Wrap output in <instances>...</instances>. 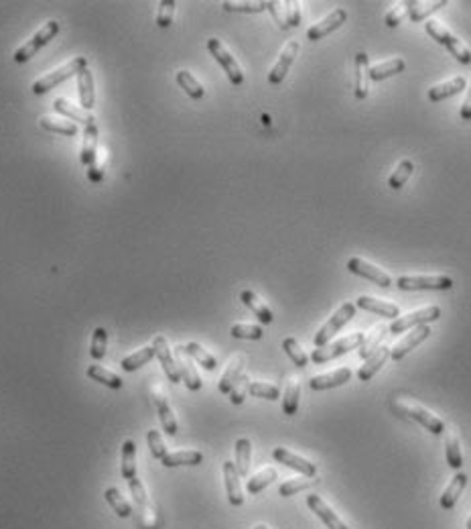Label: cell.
<instances>
[{"instance_id": "cell-1", "label": "cell", "mask_w": 471, "mask_h": 529, "mask_svg": "<svg viewBox=\"0 0 471 529\" xmlns=\"http://www.w3.org/2000/svg\"><path fill=\"white\" fill-rule=\"evenodd\" d=\"M424 31L439 45L447 49L453 57H457L459 64H465V66L471 64V49L468 45H463V41L457 35H453L445 24H441L439 21H424Z\"/></svg>"}, {"instance_id": "cell-2", "label": "cell", "mask_w": 471, "mask_h": 529, "mask_svg": "<svg viewBox=\"0 0 471 529\" xmlns=\"http://www.w3.org/2000/svg\"><path fill=\"white\" fill-rule=\"evenodd\" d=\"M392 408L396 409L404 417L415 419L417 424H421L426 432H431L433 435H441L445 433V424L441 422V417H437L435 413H431L428 409H424L423 405L410 401V399H396L392 401Z\"/></svg>"}, {"instance_id": "cell-3", "label": "cell", "mask_w": 471, "mask_h": 529, "mask_svg": "<svg viewBox=\"0 0 471 529\" xmlns=\"http://www.w3.org/2000/svg\"><path fill=\"white\" fill-rule=\"evenodd\" d=\"M86 66H88V59H86V57H73L65 66H61V68L53 70L51 73H45L43 77H39V80L33 84V94H37V96L45 94L49 90H53L55 86H59L61 82L70 80L71 75H77L82 70H86Z\"/></svg>"}, {"instance_id": "cell-4", "label": "cell", "mask_w": 471, "mask_h": 529, "mask_svg": "<svg viewBox=\"0 0 471 529\" xmlns=\"http://www.w3.org/2000/svg\"><path fill=\"white\" fill-rule=\"evenodd\" d=\"M59 31H61V24L57 23V21H49L47 24H43V27L33 35V39H31L29 43H24L23 47H19L15 51L13 59H15L17 64H26L29 59H33L41 49L45 47L49 41H53V39L59 35Z\"/></svg>"}, {"instance_id": "cell-5", "label": "cell", "mask_w": 471, "mask_h": 529, "mask_svg": "<svg viewBox=\"0 0 471 529\" xmlns=\"http://www.w3.org/2000/svg\"><path fill=\"white\" fill-rule=\"evenodd\" d=\"M364 338H366V334L355 332L350 336H343L341 340H335L331 344H325L321 348H315L311 352V361L317 362V364H323V362H330L333 359H337V357H341V355H346V352H350V350H357L362 346Z\"/></svg>"}, {"instance_id": "cell-6", "label": "cell", "mask_w": 471, "mask_h": 529, "mask_svg": "<svg viewBox=\"0 0 471 529\" xmlns=\"http://www.w3.org/2000/svg\"><path fill=\"white\" fill-rule=\"evenodd\" d=\"M441 318V308L439 306H426V308H421L417 312L406 313V315H399L396 320H392V324L388 326V332L390 334H402L410 328H417V326H423V324H431V322H437Z\"/></svg>"}, {"instance_id": "cell-7", "label": "cell", "mask_w": 471, "mask_h": 529, "mask_svg": "<svg viewBox=\"0 0 471 529\" xmlns=\"http://www.w3.org/2000/svg\"><path fill=\"white\" fill-rule=\"evenodd\" d=\"M396 285L402 291H423V289L447 291L453 288V279L449 275H402L396 279Z\"/></svg>"}, {"instance_id": "cell-8", "label": "cell", "mask_w": 471, "mask_h": 529, "mask_svg": "<svg viewBox=\"0 0 471 529\" xmlns=\"http://www.w3.org/2000/svg\"><path fill=\"white\" fill-rule=\"evenodd\" d=\"M353 315H355V304H352V301L343 304V306H341V308L333 313L330 320L321 326V330L315 334V338H313L315 346H317V348H321V346L330 344L331 338L335 336V334H337V332H339V330H341V328H343V326L352 320Z\"/></svg>"}, {"instance_id": "cell-9", "label": "cell", "mask_w": 471, "mask_h": 529, "mask_svg": "<svg viewBox=\"0 0 471 529\" xmlns=\"http://www.w3.org/2000/svg\"><path fill=\"white\" fill-rule=\"evenodd\" d=\"M208 49H210V53L213 55V59L224 68V72L228 73L230 82H232L234 86H242V84H244V73L240 70L238 61L232 57V53L224 47V43H222L219 39L212 37V39L208 41Z\"/></svg>"}, {"instance_id": "cell-10", "label": "cell", "mask_w": 471, "mask_h": 529, "mask_svg": "<svg viewBox=\"0 0 471 529\" xmlns=\"http://www.w3.org/2000/svg\"><path fill=\"white\" fill-rule=\"evenodd\" d=\"M348 269H350V273H353V275L364 277V279L376 283L380 288H390V285H392V277H390L386 271H382L380 267L368 263V261H364V259H360V257L348 259Z\"/></svg>"}, {"instance_id": "cell-11", "label": "cell", "mask_w": 471, "mask_h": 529, "mask_svg": "<svg viewBox=\"0 0 471 529\" xmlns=\"http://www.w3.org/2000/svg\"><path fill=\"white\" fill-rule=\"evenodd\" d=\"M428 336H431V328H428L426 324L412 328L406 336L401 338V340L396 342L394 348H390V359H392V361H402L410 350H415L419 344H423Z\"/></svg>"}, {"instance_id": "cell-12", "label": "cell", "mask_w": 471, "mask_h": 529, "mask_svg": "<svg viewBox=\"0 0 471 529\" xmlns=\"http://www.w3.org/2000/svg\"><path fill=\"white\" fill-rule=\"evenodd\" d=\"M346 21H348V13H346L343 8H335V10H333L331 15H327L323 21L313 24V27L307 31V39H309V41H319V39L327 37L333 31H337Z\"/></svg>"}, {"instance_id": "cell-13", "label": "cell", "mask_w": 471, "mask_h": 529, "mask_svg": "<svg viewBox=\"0 0 471 529\" xmlns=\"http://www.w3.org/2000/svg\"><path fill=\"white\" fill-rule=\"evenodd\" d=\"M297 53H299V43L297 41H288L284 49L281 51V55H279V59H277V64L272 66V70L268 73V82L270 84H281L284 77H286V73L291 70V66L295 64V57H297Z\"/></svg>"}, {"instance_id": "cell-14", "label": "cell", "mask_w": 471, "mask_h": 529, "mask_svg": "<svg viewBox=\"0 0 471 529\" xmlns=\"http://www.w3.org/2000/svg\"><path fill=\"white\" fill-rule=\"evenodd\" d=\"M153 348H155V355H157V359L161 362L163 371H165L167 379H169L171 383H181V375H179L177 362L173 359V355H171V348H169V344H167V338L161 336V334L155 336V340H153Z\"/></svg>"}, {"instance_id": "cell-15", "label": "cell", "mask_w": 471, "mask_h": 529, "mask_svg": "<svg viewBox=\"0 0 471 529\" xmlns=\"http://www.w3.org/2000/svg\"><path fill=\"white\" fill-rule=\"evenodd\" d=\"M175 359H177V368H179L181 381L191 391H199L201 389V377L197 375V371L193 366V361H191V357L187 355L185 346H177L175 348Z\"/></svg>"}, {"instance_id": "cell-16", "label": "cell", "mask_w": 471, "mask_h": 529, "mask_svg": "<svg viewBox=\"0 0 471 529\" xmlns=\"http://www.w3.org/2000/svg\"><path fill=\"white\" fill-rule=\"evenodd\" d=\"M272 458H275L277 462L284 464V466H288V468H293V470L301 472L303 477L315 479V475H317V466H315L313 462H309V460H305V458H301V456H297V454H293V452H288L286 448H275V450H272Z\"/></svg>"}, {"instance_id": "cell-17", "label": "cell", "mask_w": 471, "mask_h": 529, "mask_svg": "<svg viewBox=\"0 0 471 529\" xmlns=\"http://www.w3.org/2000/svg\"><path fill=\"white\" fill-rule=\"evenodd\" d=\"M307 505H309V509L327 526V529H350L337 515H335V511H333L319 495H309V497H307Z\"/></svg>"}, {"instance_id": "cell-18", "label": "cell", "mask_w": 471, "mask_h": 529, "mask_svg": "<svg viewBox=\"0 0 471 529\" xmlns=\"http://www.w3.org/2000/svg\"><path fill=\"white\" fill-rule=\"evenodd\" d=\"M368 82H370V59L364 51L355 53V75H353V94L357 100L368 96Z\"/></svg>"}, {"instance_id": "cell-19", "label": "cell", "mask_w": 471, "mask_h": 529, "mask_svg": "<svg viewBox=\"0 0 471 529\" xmlns=\"http://www.w3.org/2000/svg\"><path fill=\"white\" fill-rule=\"evenodd\" d=\"M355 308H362L366 312L378 313V315H384V318H392V320H396L401 315V308L396 304L376 299V297H370V295H360L355 299Z\"/></svg>"}, {"instance_id": "cell-20", "label": "cell", "mask_w": 471, "mask_h": 529, "mask_svg": "<svg viewBox=\"0 0 471 529\" xmlns=\"http://www.w3.org/2000/svg\"><path fill=\"white\" fill-rule=\"evenodd\" d=\"M350 379H352V371H350L348 366H343V368L331 371V373H325V375L313 377V379L309 381V387H311L313 391H325V389L346 385Z\"/></svg>"}, {"instance_id": "cell-21", "label": "cell", "mask_w": 471, "mask_h": 529, "mask_svg": "<svg viewBox=\"0 0 471 529\" xmlns=\"http://www.w3.org/2000/svg\"><path fill=\"white\" fill-rule=\"evenodd\" d=\"M224 481H226V495H228L230 505H242L244 503V493H242V486H240V475L235 470V464L230 460L224 462Z\"/></svg>"}, {"instance_id": "cell-22", "label": "cell", "mask_w": 471, "mask_h": 529, "mask_svg": "<svg viewBox=\"0 0 471 529\" xmlns=\"http://www.w3.org/2000/svg\"><path fill=\"white\" fill-rule=\"evenodd\" d=\"M468 86V80L463 75H457V77H451L447 82H441V84H435L431 90H428V100L431 102H441V100H447L451 96H457L461 90H465Z\"/></svg>"}, {"instance_id": "cell-23", "label": "cell", "mask_w": 471, "mask_h": 529, "mask_svg": "<svg viewBox=\"0 0 471 529\" xmlns=\"http://www.w3.org/2000/svg\"><path fill=\"white\" fill-rule=\"evenodd\" d=\"M240 299H242V304H244L248 310H252V313L258 318L260 324H272L275 313H272V310L260 299L252 289H244V291L240 293Z\"/></svg>"}, {"instance_id": "cell-24", "label": "cell", "mask_w": 471, "mask_h": 529, "mask_svg": "<svg viewBox=\"0 0 471 529\" xmlns=\"http://www.w3.org/2000/svg\"><path fill=\"white\" fill-rule=\"evenodd\" d=\"M79 161L86 167H92L98 161V126H95V122L84 128V144H82Z\"/></svg>"}, {"instance_id": "cell-25", "label": "cell", "mask_w": 471, "mask_h": 529, "mask_svg": "<svg viewBox=\"0 0 471 529\" xmlns=\"http://www.w3.org/2000/svg\"><path fill=\"white\" fill-rule=\"evenodd\" d=\"M447 6V0H433V2H421V0H406V8H408V17L410 21L419 23V21H428L431 15H435L439 8Z\"/></svg>"}, {"instance_id": "cell-26", "label": "cell", "mask_w": 471, "mask_h": 529, "mask_svg": "<svg viewBox=\"0 0 471 529\" xmlns=\"http://www.w3.org/2000/svg\"><path fill=\"white\" fill-rule=\"evenodd\" d=\"M388 359H390V348H388V346L378 348L376 352H374L370 359H366L364 366H360V371H357V379H360L362 383L370 381V379L376 375L378 371L384 366V362L388 361Z\"/></svg>"}, {"instance_id": "cell-27", "label": "cell", "mask_w": 471, "mask_h": 529, "mask_svg": "<svg viewBox=\"0 0 471 529\" xmlns=\"http://www.w3.org/2000/svg\"><path fill=\"white\" fill-rule=\"evenodd\" d=\"M53 108H55V112H59L61 117L70 119L71 122H82L84 126L95 122L94 117H92L88 110H82V108L73 106L70 100H65V98H57V100L53 102Z\"/></svg>"}, {"instance_id": "cell-28", "label": "cell", "mask_w": 471, "mask_h": 529, "mask_svg": "<svg viewBox=\"0 0 471 529\" xmlns=\"http://www.w3.org/2000/svg\"><path fill=\"white\" fill-rule=\"evenodd\" d=\"M155 405H157V411H159V419H161V426L163 430L169 435H177L179 432V426H177V419H175V413L169 405L167 397L161 393V391H155Z\"/></svg>"}, {"instance_id": "cell-29", "label": "cell", "mask_w": 471, "mask_h": 529, "mask_svg": "<svg viewBox=\"0 0 471 529\" xmlns=\"http://www.w3.org/2000/svg\"><path fill=\"white\" fill-rule=\"evenodd\" d=\"M77 90H79V102L84 106V110H92L95 102V90H94V75L86 68L77 73Z\"/></svg>"}, {"instance_id": "cell-30", "label": "cell", "mask_w": 471, "mask_h": 529, "mask_svg": "<svg viewBox=\"0 0 471 529\" xmlns=\"http://www.w3.org/2000/svg\"><path fill=\"white\" fill-rule=\"evenodd\" d=\"M465 484H468V475L465 472H455V477L451 479V482L447 484V489L443 491V495H441V507L443 509H453L455 503H457V499L461 497V493H463V489H465Z\"/></svg>"}, {"instance_id": "cell-31", "label": "cell", "mask_w": 471, "mask_h": 529, "mask_svg": "<svg viewBox=\"0 0 471 529\" xmlns=\"http://www.w3.org/2000/svg\"><path fill=\"white\" fill-rule=\"evenodd\" d=\"M203 462V454L197 450H179V452H167L165 458L161 460V464L167 468H175V466H197Z\"/></svg>"}, {"instance_id": "cell-32", "label": "cell", "mask_w": 471, "mask_h": 529, "mask_svg": "<svg viewBox=\"0 0 471 529\" xmlns=\"http://www.w3.org/2000/svg\"><path fill=\"white\" fill-rule=\"evenodd\" d=\"M122 479L126 482H130L132 479H137V446L132 440H126L122 444Z\"/></svg>"}, {"instance_id": "cell-33", "label": "cell", "mask_w": 471, "mask_h": 529, "mask_svg": "<svg viewBox=\"0 0 471 529\" xmlns=\"http://www.w3.org/2000/svg\"><path fill=\"white\" fill-rule=\"evenodd\" d=\"M386 336H388V328H386V326H378L372 334H366L364 342H362V346L357 348L360 359H364V361H366V359H370V357L376 352L378 348H382V342L386 340Z\"/></svg>"}, {"instance_id": "cell-34", "label": "cell", "mask_w": 471, "mask_h": 529, "mask_svg": "<svg viewBox=\"0 0 471 529\" xmlns=\"http://www.w3.org/2000/svg\"><path fill=\"white\" fill-rule=\"evenodd\" d=\"M406 64L402 57H394V59H388V61H382V64H376V66H370V80H376V82H382L386 77H392L396 73L404 72Z\"/></svg>"}, {"instance_id": "cell-35", "label": "cell", "mask_w": 471, "mask_h": 529, "mask_svg": "<svg viewBox=\"0 0 471 529\" xmlns=\"http://www.w3.org/2000/svg\"><path fill=\"white\" fill-rule=\"evenodd\" d=\"M244 362L246 359L242 357V355H238L232 359V362L228 364V368H226V373L222 375V379H219V391L222 393H226V395H230V391H232V387L235 385V381L242 377V368H244Z\"/></svg>"}, {"instance_id": "cell-36", "label": "cell", "mask_w": 471, "mask_h": 529, "mask_svg": "<svg viewBox=\"0 0 471 529\" xmlns=\"http://www.w3.org/2000/svg\"><path fill=\"white\" fill-rule=\"evenodd\" d=\"M250 458H252V444L248 438H240L235 442V470L240 477H246L250 472Z\"/></svg>"}, {"instance_id": "cell-37", "label": "cell", "mask_w": 471, "mask_h": 529, "mask_svg": "<svg viewBox=\"0 0 471 529\" xmlns=\"http://www.w3.org/2000/svg\"><path fill=\"white\" fill-rule=\"evenodd\" d=\"M445 458L453 470H459L463 466L461 444H459V435L455 432H445Z\"/></svg>"}, {"instance_id": "cell-38", "label": "cell", "mask_w": 471, "mask_h": 529, "mask_svg": "<svg viewBox=\"0 0 471 529\" xmlns=\"http://www.w3.org/2000/svg\"><path fill=\"white\" fill-rule=\"evenodd\" d=\"M157 355H155V348L153 346H144L141 350H137V352H132V355H128L126 359H122V368L126 371V373H132V371H139L142 364H146V362H150L155 359Z\"/></svg>"}, {"instance_id": "cell-39", "label": "cell", "mask_w": 471, "mask_h": 529, "mask_svg": "<svg viewBox=\"0 0 471 529\" xmlns=\"http://www.w3.org/2000/svg\"><path fill=\"white\" fill-rule=\"evenodd\" d=\"M88 377L94 379L95 383H102V385L110 387V389H122V385H124L118 375H114L112 371H108L104 366H100V364L88 366Z\"/></svg>"}, {"instance_id": "cell-40", "label": "cell", "mask_w": 471, "mask_h": 529, "mask_svg": "<svg viewBox=\"0 0 471 529\" xmlns=\"http://www.w3.org/2000/svg\"><path fill=\"white\" fill-rule=\"evenodd\" d=\"M104 497H106L108 505L112 507V511L116 513L118 517L126 519V517H130V515H132V507H130V503H128V501L122 497V493L118 491L116 486H110V489H106Z\"/></svg>"}, {"instance_id": "cell-41", "label": "cell", "mask_w": 471, "mask_h": 529, "mask_svg": "<svg viewBox=\"0 0 471 529\" xmlns=\"http://www.w3.org/2000/svg\"><path fill=\"white\" fill-rule=\"evenodd\" d=\"M185 350H187V355L193 359V361H197L203 368H208V371H215L217 368V359L213 357L212 352H208L201 344H197V342H189L185 344Z\"/></svg>"}, {"instance_id": "cell-42", "label": "cell", "mask_w": 471, "mask_h": 529, "mask_svg": "<svg viewBox=\"0 0 471 529\" xmlns=\"http://www.w3.org/2000/svg\"><path fill=\"white\" fill-rule=\"evenodd\" d=\"M175 80H177V84L181 86V90H185V94L191 96L193 100H201V98L206 96V90H203V86L191 75L185 70H181V72H177L175 75Z\"/></svg>"}, {"instance_id": "cell-43", "label": "cell", "mask_w": 471, "mask_h": 529, "mask_svg": "<svg viewBox=\"0 0 471 529\" xmlns=\"http://www.w3.org/2000/svg\"><path fill=\"white\" fill-rule=\"evenodd\" d=\"M299 399H301V385H299V379H291L288 385H286V391H284V415H295V413H297V409H299Z\"/></svg>"}, {"instance_id": "cell-44", "label": "cell", "mask_w": 471, "mask_h": 529, "mask_svg": "<svg viewBox=\"0 0 471 529\" xmlns=\"http://www.w3.org/2000/svg\"><path fill=\"white\" fill-rule=\"evenodd\" d=\"M39 122H41V126H43L45 131H49V133L68 135V137L77 135V124L68 121V119H49V117H43Z\"/></svg>"}, {"instance_id": "cell-45", "label": "cell", "mask_w": 471, "mask_h": 529, "mask_svg": "<svg viewBox=\"0 0 471 529\" xmlns=\"http://www.w3.org/2000/svg\"><path fill=\"white\" fill-rule=\"evenodd\" d=\"M272 481H277V470H275V468H264V470H260L258 475H254V477L248 481L246 491H248L250 495H258L260 491H264Z\"/></svg>"}, {"instance_id": "cell-46", "label": "cell", "mask_w": 471, "mask_h": 529, "mask_svg": "<svg viewBox=\"0 0 471 529\" xmlns=\"http://www.w3.org/2000/svg\"><path fill=\"white\" fill-rule=\"evenodd\" d=\"M412 171H415L412 161L402 159L401 163H399V167L392 171V175H390V179H388V188H392V190H401L402 186L408 181V177L412 175Z\"/></svg>"}, {"instance_id": "cell-47", "label": "cell", "mask_w": 471, "mask_h": 529, "mask_svg": "<svg viewBox=\"0 0 471 529\" xmlns=\"http://www.w3.org/2000/svg\"><path fill=\"white\" fill-rule=\"evenodd\" d=\"M283 348L284 352L288 355V359L295 362V366H307L309 364V357H307V352L301 348V344L295 340V338H284L283 340Z\"/></svg>"}, {"instance_id": "cell-48", "label": "cell", "mask_w": 471, "mask_h": 529, "mask_svg": "<svg viewBox=\"0 0 471 529\" xmlns=\"http://www.w3.org/2000/svg\"><path fill=\"white\" fill-rule=\"evenodd\" d=\"M106 348H108V332L104 328H95L92 334V344H90V355L94 361H100L106 357Z\"/></svg>"}, {"instance_id": "cell-49", "label": "cell", "mask_w": 471, "mask_h": 529, "mask_svg": "<svg viewBox=\"0 0 471 529\" xmlns=\"http://www.w3.org/2000/svg\"><path fill=\"white\" fill-rule=\"evenodd\" d=\"M315 479H309V477H301V479H288L286 482H283L281 486H279V493H281V497H293V495H297V493H301V491H307L311 484H315Z\"/></svg>"}, {"instance_id": "cell-50", "label": "cell", "mask_w": 471, "mask_h": 529, "mask_svg": "<svg viewBox=\"0 0 471 529\" xmlns=\"http://www.w3.org/2000/svg\"><path fill=\"white\" fill-rule=\"evenodd\" d=\"M248 393L254 395V397H260V399H268V401H275L281 395L279 387L270 385V383H262V381H252L248 385Z\"/></svg>"}, {"instance_id": "cell-51", "label": "cell", "mask_w": 471, "mask_h": 529, "mask_svg": "<svg viewBox=\"0 0 471 529\" xmlns=\"http://www.w3.org/2000/svg\"><path fill=\"white\" fill-rule=\"evenodd\" d=\"M230 334L234 338H240V340H260L264 336L262 328L254 326V324H234Z\"/></svg>"}, {"instance_id": "cell-52", "label": "cell", "mask_w": 471, "mask_h": 529, "mask_svg": "<svg viewBox=\"0 0 471 529\" xmlns=\"http://www.w3.org/2000/svg\"><path fill=\"white\" fill-rule=\"evenodd\" d=\"M226 13H262L266 10V2H224L222 4Z\"/></svg>"}, {"instance_id": "cell-53", "label": "cell", "mask_w": 471, "mask_h": 529, "mask_svg": "<svg viewBox=\"0 0 471 529\" xmlns=\"http://www.w3.org/2000/svg\"><path fill=\"white\" fill-rule=\"evenodd\" d=\"M146 442H148V448H150V454L157 458V460H163L167 454V446L163 442V435L159 430H150L146 433Z\"/></svg>"}, {"instance_id": "cell-54", "label": "cell", "mask_w": 471, "mask_h": 529, "mask_svg": "<svg viewBox=\"0 0 471 529\" xmlns=\"http://www.w3.org/2000/svg\"><path fill=\"white\" fill-rule=\"evenodd\" d=\"M408 15V8H406V2H401V4H394L388 13H386V17H384V23L386 27H390V29H394V27H399V24L404 21V17Z\"/></svg>"}, {"instance_id": "cell-55", "label": "cell", "mask_w": 471, "mask_h": 529, "mask_svg": "<svg viewBox=\"0 0 471 529\" xmlns=\"http://www.w3.org/2000/svg\"><path fill=\"white\" fill-rule=\"evenodd\" d=\"M173 15H175V2L173 0H163L159 4V15H157V24L161 29H167L173 23Z\"/></svg>"}, {"instance_id": "cell-56", "label": "cell", "mask_w": 471, "mask_h": 529, "mask_svg": "<svg viewBox=\"0 0 471 529\" xmlns=\"http://www.w3.org/2000/svg\"><path fill=\"white\" fill-rule=\"evenodd\" d=\"M283 4L286 6L284 8V19H286L288 29L291 27H299V23H301V4L297 0H286Z\"/></svg>"}, {"instance_id": "cell-57", "label": "cell", "mask_w": 471, "mask_h": 529, "mask_svg": "<svg viewBox=\"0 0 471 529\" xmlns=\"http://www.w3.org/2000/svg\"><path fill=\"white\" fill-rule=\"evenodd\" d=\"M248 385H250L248 377H240V379L235 381V385L232 387V391H230V401H232L234 405H242V403H244Z\"/></svg>"}, {"instance_id": "cell-58", "label": "cell", "mask_w": 471, "mask_h": 529, "mask_svg": "<svg viewBox=\"0 0 471 529\" xmlns=\"http://www.w3.org/2000/svg\"><path fill=\"white\" fill-rule=\"evenodd\" d=\"M281 6H283V2H266V8H268L270 15L275 17L277 24H279L281 29H288L286 19H284V8H281Z\"/></svg>"}, {"instance_id": "cell-59", "label": "cell", "mask_w": 471, "mask_h": 529, "mask_svg": "<svg viewBox=\"0 0 471 529\" xmlns=\"http://www.w3.org/2000/svg\"><path fill=\"white\" fill-rule=\"evenodd\" d=\"M128 486H130V493H132L134 501H137L139 505H146V491H144V486H142V481H139V477L128 482Z\"/></svg>"}, {"instance_id": "cell-60", "label": "cell", "mask_w": 471, "mask_h": 529, "mask_svg": "<svg viewBox=\"0 0 471 529\" xmlns=\"http://www.w3.org/2000/svg\"><path fill=\"white\" fill-rule=\"evenodd\" d=\"M459 117H461V121L471 122V84H470V92H468V96H465L463 104H461Z\"/></svg>"}, {"instance_id": "cell-61", "label": "cell", "mask_w": 471, "mask_h": 529, "mask_svg": "<svg viewBox=\"0 0 471 529\" xmlns=\"http://www.w3.org/2000/svg\"><path fill=\"white\" fill-rule=\"evenodd\" d=\"M88 177H90L92 181H100V179L104 177V165H98V161H95V165L88 167Z\"/></svg>"}, {"instance_id": "cell-62", "label": "cell", "mask_w": 471, "mask_h": 529, "mask_svg": "<svg viewBox=\"0 0 471 529\" xmlns=\"http://www.w3.org/2000/svg\"><path fill=\"white\" fill-rule=\"evenodd\" d=\"M254 529H268V528H266L264 523H258V526H256V528H254Z\"/></svg>"}, {"instance_id": "cell-63", "label": "cell", "mask_w": 471, "mask_h": 529, "mask_svg": "<svg viewBox=\"0 0 471 529\" xmlns=\"http://www.w3.org/2000/svg\"><path fill=\"white\" fill-rule=\"evenodd\" d=\"M468 529H471V517H470V519H468Z\"/></svg>"}]
</instances>
